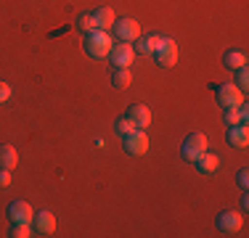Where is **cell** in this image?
<instances>
[{"label":"cell","mask_w":249,"mask_h":238,"mask_svg":"<svg viewBox=\"0 0 249 238\" xmlns=\"http://www.w3.org/2000/svg\"><path fill=\"white\" fill-rule=\"evenodd\" d=\"M111 48H114V43H111L109 32H104V29H93V32H88L85 51L90 53L93 58H106L111 53Z\"/></svg>","instance_id":"6da1fadb"},{"label":"cell","mask_w":249,"mask_h":238,"mask_svg":"<svg viewBox=\"0 0 249 238\" xmlns=\"http://www.w3.org/2000/svg\"><path fill=\"white\" fill-rule=\"evenodd\" d=\"M217 103H220L223 109H239V106H244V93H241V87L233 85V82L220 85L217 87Z\"/></svg>","instance_id":"7a4b0ae2"},{"label":"cell","mask_w":249,"mask_h":238,"mask_svg":"<svg viewBox=\"0 0 249 238\" xmlns=\"http://www.w3.org/2000/svg\"><path fill=\"white\" fill-rule=\"evenodd\" d=\"M207 148H210V143H207V135H204V133H191L186 140H183V159L194 162V159H196L199 153H204Z\"/></svg>","instance_id":"3957f363"},{"label":"cell","mask_w":249,"mask_h":238,"mask_svg":"<svg viewBox=\"0 0 249 238\" xmlns=\"http://www.w3.org/2000/svg\"><path fill=\"white\" fill-rule=\"evenodd\" d=\"M109 58H111V64H114V69H130V64H133V58H135V48L130 43H117L111 48Z\"/></svg>","instance_id":"277c9868"},{"label":"cell","mask_w":249,"mask_h":238,"mask_svg":"<svg viewBox=\"0 0 249 238\" xmlns=\"http://www.w3.org/2000/svg\"><path fill=\"white\" fill-rule=\"evenodd\" d=\"M124 151H127L130 156H143V153L149 151V135H146L143 130L130 133L127 138H124Z\"/></svg>","instance_id":"5b68a950"},{"label":"cell","mask_w":249,"mask_h":238,"mask_svg":"<svg viewBox=\"0 0 249 238\" xmlns=\"http://www.w3.org/2000/svg\"><path fill=\"white\" fill-rule=\"evenodd\" d=\"M154 56H157L159 67H164V69L175 67V64H178V45H175V40H162Z\"/></svg>","instance_id":"8992f818"},{"label":"cell","mask_w":249,"mask_h":238,"mask_svg":"<svg viewBox=\"0 0 249 238\" xmlns=\"http://www.w3.org/2000/svg\"><path fill=\"white\" fill-rule=\"evenodd\" d=\"M114 32H117V40L120 43H135L141 37V24L135 19H122L114 24Z\"/></svg>","instance_id":"52a82bcc"},{"label":"cell","mask_w":249,"mask_h":238,"mask_svg":"<svg viewBox=\"0 0 249 238\" xmlns=\"http://www.w3.org/2000/svg\"><path fill=\"white\" fill-rule=\"evenodd\" d=\"M8 217H11V222H32V220H35V209H32L29 201L16 199V201H11V204H8Z\"/></svg>","instance_id":"ba28073f"},{"label":"cell","mask_w":249,"mask_h":238,"mask_svg":"<svg viewBox=\"0 0 249 238\" xmlns=\"http://www.w3.org/2000/svg\"><path fill=\"white\" fill-rule=\"evenodd\" d=\"M215 225L220 233H239L244 228V217H241V212H223V214H217Z\"/></svg>","instance_id":"9c48e42d"},{"label":"cell","mask_w":249,"mask_h":238,"mask_svg":"<svg viewBox=\"0 0 249 238\" xmlns=\"http://www.w3.org/2000/svg\"><path fill=\"white\" fill-rule=\"evenodd\" d=\"M127 119L135 124L138 130H143V127H149L151 124V111H149V106H143V103H133L127 109Z\"/></svg>","instance_id":"30bf717a"},{"label":"cell","mask_w":249,"mask_h":238,"mask_svg":"<svg viewBox=\"0 0 249 238\" xmlns=\"http://www.w3.org/2000/svg\"><path fill=\"white\" fill-rule=\"evenodd\" d=\"M32 222H35V230H37L40 236H53L56 233V217H53L51 212H37Z\"/></svg>","instance_id":"8fae6325"},{"label":"cell","mask_w":249,"mask_h":238,"mask_svg":"<svg viewBox=\"0 0 249 238\" xmlns=\"http://www.w3.org/2000/svg\"><path fill=\"white\" fill-rule=\"evenodd\" d=\"M225 140L233 148H247L249 146V130L244 124H233V127L228 130V135H225Z\"/></svg>","instance_id":"7c38bea8"},{"label":"cell","mask_w":249,"mask_h":238,"mask_svg":"<svg viewBox=\"0 0 249 238\" xmlns=\"http://www.w3.org/2000/svg\"><path fill=\"white\" fill-rule=\"evenodd\" d=\"M194 162H196V170L201 172V175H212V172H217V167H220V159H217L215 153H210V151L199 153Z\"/></svg>","instance_id":"4fadbf2b"},{"label":"cell","mask_w":249,"mask_h":238,"mask_svg":"<svg viewBox=\"0 0 249 238\" xmlns=\"http://www.w3.org/2000/svg\"><path fill=\"white\" fill-rule=\"evenodd\" d=\"M93 19H96V29H104V32H109V29L117 24L114 8H109V5H104V8H98L96 14H93Z\"/></svg>","instance_id":"5bb4252c"},{"label":"cell","mask_w":249,"mask_h":238,"mask_svg":"<svg viewBox=\"0 0 249 238\" xmlns=\"http://www.w3.org/2000/svg\"><path fill=\"white\" fill-rule=\"evenodd\" d=\"M162 40H164V37H159V34H149V37H138V45H135V51H138V53H143V56H154Z\"/></svg>","instance_id":"9a60e30c"},{"label":"cell","mask_w":249,"mask_h":238,"mask_svg":"<svg viewBox=\"0 0 249 238\" xmlns=\"http://www.w3.org/2000/svg\"><path fill=\"white\" fill-rule=\"evenodd\" d=\"M16 164H19V153H16V148L8 146V143H3V146H0V167H3V170H14Z\"/></svg>","instance_id":"2e32d148"},{"label":"cell","mask_w":249,"mask_h":238,"mask_svg":"<svg viewBox=\"0 0 249 238\" xmlns=\"http://www.w3.org/2000/svg\"><path fill=\"white\" fill-rule=\"evenodd\" d=\"M223 64L228 69H241V67H247V53L244 51H228L223 56Z\"/></svg>","instance_id":"e0dca14e"},{"label":"cell","mask_w":249,"mask_h":238,"mask_svg":"<svg viewBox=\"0 0 249 238\" xmlns=\"http://www.w3.org/2000/svg\"><path fill=\"white\" fill-rule=\"evenodd\" d=\"M130 82H133L130 69H114V71H111V85H114V87H127Z\"/></svg>","instance_id":"ac0fdd59"},{"label":"cell","mask_w":249,"mask_h":238,"mask_svg":"<svg viewBox=\"0 0 249 238\" xmlns=\"http://www.w3.org/2000/svg\"><path fill=\"white\" fill-rule=\"evenodd\" d=\"M135 130H138V127H135V124L130 122L127 117H122V119H117V122H114V133L122 135V138H127L130 133H135Z\"/></svg>","instance_id":"d6986e66"},{"label":"cell","mask_w":249,"mask_h":238,"mask_svg":"<svg viewBox=\"0 0 249 238\" xmlns=\"http://www.w3.org/2000/svg\"><path fill=\"white\" fill-rule=\"evenodd\" d=\"M11 238H29L32 236V230H29V222H14L11 225Z\"/></svg>","instance_id":"ffe728a7"},{"label":"cell","mask_w":249,"mask_h":238,"mask_svg":"<svg viewBox=\"0 0 249 238\" xmlns=\"http://www.w3.org/2000/svg\"><path fill=\"white\" fill-rule=\"evenodd\" d=\"M77 27L82 29V32H93V29H96V19H93V14H82L80 19H77Z\"/></svg>","instance_id":"44dd1931"},{"label":"cell","mask_w":249,"mask_h":238,"mask_svg":"<svg viewBox=\"0 0 249 238\" xmlns=\"http://www.w3.org/2000/svg\"><path fill=\"white\" fill-rule=\"evenodd\" d=\"M225 124H244V119H241V111L239 109H225Z\"/></svg>","instance_id":"7402d4cb"},{"label":"cell","mask_w":249,"mask_h":238,"mask_svg":"<svg viewBox=\"0 0 249 238\" xmlns=\"http://www.w3.org/2000/svg\"><path fill=\"white\" fill-rule=\"evenodd\" d=\"M236 71H239V77H236V85H239L241 90H244L247 82H249V71H247V67H241V69H236Z\"/></svg>","instance_id":"603a6c76"},{"label":"cell","mask_w":249,"mask_h":238,"mask_svg":"<svg viewBox=\"0 0 249 238\" xmlns=\"http://www.w3.org/2000/svg\"><path fill=\"white\" fill-rule=\"evenodd\" d=\"M8 186H11V170L0 167V188H8Z\"/></svg>","instance_id":"cb8c5ba5"},{"label":"cell","mask_w":249,"mask_h":238,"mask_svg":"<svg viewBox=\"0 0 249 238\" xmlns=\"http://www.w3.org/2000/svg\"><path fill=\"white\" fill-rule=\"evenodd\" d=\"M8 98H11V85L8 82H0V103H5Z\"/></svg>","instance_id":"d4e9b609"},{"label":"cell","mask_w":249,"mask_h":238,"mask_svg":"<svg viewBox=\"0 0 249 238\" xmlns=\"http://www.w3.org/2000/svg\"><path fill=\"white\" fill-rule=\"evenodd\" d=\"M239 186L244 188V190L249 188V172H247V170H241V172H239Z\"/></svg>","instance_id":"484cf974"}]
</instances>
